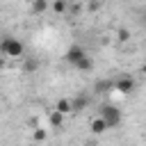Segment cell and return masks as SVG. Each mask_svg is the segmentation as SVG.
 I'll list each match as a JSON object with an SVG mask.
<instances>
[{"label": "cell", "instance_id": "obj_1", "mask_svg": "<svg viewBox=\"0 0 146 146\" xmlns=\"http://www.w3.org/2000/svg\"><path fill=\"white\" fill-rule=\"evenodd\" d=\"M0 52H2L7 59H21V57L25 55V46H23L18 39H14V36H5V39L0 41Z\"/></svg>", "mask_w": 146, "mask_h": 146}, {"label": "cell", "instance_id": "obj_2", "mask_svg": "<svg viewBox=\"0 0 146 146\" xmlns=\"http://www.w3.org/2000/svg\"><path fill=\"white\" fill-rule=\"evenodd\" d=\"M98 116H103L110 128H116V125L121 123V112H119V107H114V105H103Z\"/></svg>", "mask_w": 146, "mask_h": 146}, {"label": "cell", "instance_id": "obj_3", "mask_svg": "<svg viewBox=\"0 0 146 146\" xmlns=\"http://www.w3.org/2000/svg\"><path fill=\"white\" fill-rule=\"evenodd\" d=\"M84 57H87V52H84V48H82V46H71V48L66 50V62H68V64H73V66H75V64H80Z\"/></svg>", "mask_w": 146, "mask_h": 146}, {"label": "cell", "instance_id": "obj_4", "mask_svg": "<svg viewBox=\"0 0 146 146\" xmlns=\"http://www.w3.org/2000/svg\"><path fill=\"white\" fill-rule=\"evenodd\" d=\"M114 89H116L119 94H130V91L135 89V78H130V75L119 78V80L114 82Z\"/></svg>", "mask_w": 146, "mask_h": 146}, {"label": "cell", "instance_id": "obj_5", "mask_svg": "<svg viewBox=\"0 0 146 146\" xmlns=\"http://www.w3.org/2000/svg\"><path fill=\"white\" fill-rule=\"evenodd\" d=\"M89 130H91V135H103L105 130H110V125L105 123L103 116H94V119L89 121Z\"/></svg>", "mask_w": 146, "mask_h": 146}, {"label": "cell", "instance_id": "obj_6", "mask_svg": "<svg viewBox=\"0 0 146 146\" xmlns=\"http://www.w3.org/2000/svg\"><path fill=\"white\" fill-rule=\"evenodd\" d=\"M71 103H73V112H82V110H87V107H89L91 98H89L87 94H78V96H73V98H71Z\"/></svg>", "mask_w": 146, "mask_h": 146}, {"label": "cell", "instance_id": "obj_7", "mask_svg": "<svg viewBox=\"0 0 146 146\" xmlns=\"http://www.w3.org/2000/svg\"><path fill=\"white\" fill-rule=\"evenodd\" d=\"M55 112H59V114H71L73 112V103H71V98H59L57 103H55Z\"/></svg>", "mask_w": 146, "mask_h": 146}, {"label": "cell", "instance_id": "obj_8", "mask_svg": "<svg viewBox=\"0 0 146 146\" xmlns=\"http://www.w3.org/2000/svg\"><path fill=\"white\" fill-rule=\"evenodd\" d=\"M75 68H78L80 73H89V71H94V59L87 55V57H84L80 64H75Z\"/></svg>", "mask_w": 146, "mask_h": 146}, {"label": "cell", "instance_id": "obj_9", "mask_svg": "<svg viewBox=\"0 0 146 146\" xmlns=\"http://www.w3.org/2000/svg\"><path fill=\"white\" fill-rule=\"evenodd\" d=\"M48 121H50V125L52 128H62V123H64V114H59V112H50V116H48Z\"/></svg>", "mask_w": 146, "mask_h": 146}, {"label": "cell", "instance_id": "obj_10", "mask_svg": "<svg viewBox=\"0 0 146 146\" xmlns=\"http://www.w3.org/2000/svg\"><path fill=\"white\" fill-rule=\"evenodd\" d=\"M112 87H114V84H112L110 80H100V82H96L94 91H96V94H107V91H110Z\"/></svg>", "mask_w": 146, "mask_h": 146}, {"label": "cell", "instance_id": "obj_11", "mask_svg": "<svg viewBox=\"0 0 146 146\" xmlns=\"http://www.w3.org/2000/svg\"><path fill=\"white\" fill-rule=\"evenodd\" d=\"M50 9H52V11H55V14H64V11H66V9H68V5H66V2H64V0H55V2H52V5H50Z\"/></svg>", "mask_w": 146, "mask_h": 146}, {"label": "cell", "instance_id": "obj_12", "mask_svg": "<svg viewBox=\"0 0 146 146\" xmlns=\"http://www.w3.org/2000/svg\"><path fill=\"white\" fill-rule=\"evenodd\" d=\"M48 7H50V5H48L46 0H36V2H32V11H34V14H41V11H46Z\"/></svg>", "mask_w": 146, "mask_h": 146}, {"label": "cell", "instance_id": "obj_13", "mask_svg": "<svg viewBox=\"0 0 146 146\" xmlns=\"http://www.w3.org/2000/svg\"><path fill=\"white\" fill-rule=\"evenodd\" d=\"M34 139H36V141H43V139H46V130L36 128V130H34Z\"/></svg>", "mask_w": 146, "mask_h": 146}, {"label": "cell", "instance_id": "obj_14", "mask_svg": "<svg viewBox=\"0 0 146 146\" xmlns=\"http://www.w3.org/2000/svg\"><path fill=\"white\" fill-rule=\"evenodd\" d=\"M116 34H119V41H125V39H128V36H130V32H128V30H125V27H121V30H119V32H116Z\"/></svg>", "mask_w": 146, "mask_h": 146}, {"label": "cell", "instance_id": "obj_15", "mask_svg": "<svg viewBox=\"0 0 146 146\" xmlns=\"http://www.w3.org/2000/svg\"><path fill=\"white\" fill-rule=\"evenodd\" d=\"M36 66H39V62H36V59H30V62L25 64V71H32V68H36Z\"/></svg>", "mask_w": 146, "mask_h": 146}, {"label": "cell", "instance_id": "obj_16", "mask_svg": "<svg viewBox=\"0 0 146 146\" xmlns=\"http://www.w3.org/2000/svg\"><path fill=\"white\" fill-rule=\"evenodd\" d=\"M87 7H89V9H91V11H94V9H98V7H100V5H98V2H89V5H87Z\"/></svg>", "mask_w": 146, "mask_h": 146}, {"label": "cell", "instance_id": "obj_17", "mask_svg": "<svg viewBox=\"0 0 146 146\" xmlns=\"http://www.w3.org/2000/svg\"><path fill=\"white\" fill-rule=\"evenodd\" d=\"M141 71H144V73H146V64H144V68H141Z\"/></svg>", "mask_w": 146, "mask_h": 146}, {"label": "cell", "instance_id": "obj_18", "mask_svg": "<svg viewBox=\"0 0 146 146\" xmlns=\"http://www.w3.org/2000/svg\"><path fill=\"white\" fill-rule=\"evenodd\" d=\"M144 21H146V9H144Z\"/></svg>", "mask_w": 146, "mask_h": 146}]
</instances>
